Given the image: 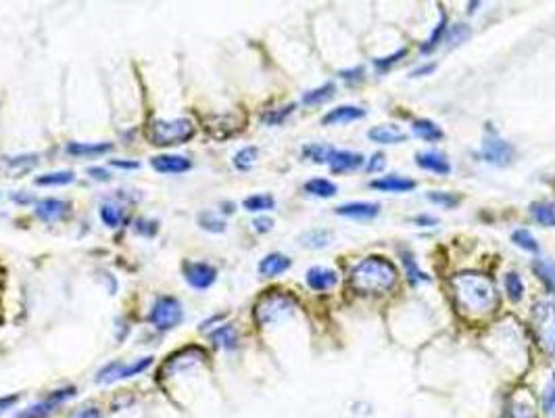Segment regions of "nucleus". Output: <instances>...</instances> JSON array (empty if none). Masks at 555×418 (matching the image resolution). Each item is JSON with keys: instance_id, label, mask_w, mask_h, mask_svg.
Masks as SVG:
<instances>
[{"instance_id": "nucleus-36", "label": "nucleus", "mask_w": 555, "mask_h": 418, "mask_svg": "<svg viewBox=\"0 0 555 418\" xmlns=\"http://www.w3.org/2000/svg\"><path fill=\"white\" fill-rule=\"evenodd\" d=\"M445 30H447V15H445V11H440V21L436 23V28H434L430 36H428L426 44L422 46V53H430L432 48H436V44L440 42V38H443Z\"/></svg>"}, {"instance_id": "nucleus-23", "label": "nucleus", "mask_w": 555, "mask_h": 418, "mask_svg": "<svg viewBox=\"0 0 555 418\" xmlns=\"http://www.w3.org/2000/svg\"><path fill=\"white\" fill-rule=\"evenodd\" d=\"M330 243H332L330 230L315 228V230H307L305 234H301V245L309 247V249H322V247H328Z\"/></svg>"}, {"instance_id": "nucleus-39", "label": "nucleus", "mask_w": 555, "mask_h": 418, "mask_svg": "<svg viewBox=\"0 0 555 418\" xmlns=\"http://www.w3.org/2000/svg\"><path fill=\"white\" fill-rule=\"evenodd\" d=\"M257 160V147H245L234 155V165L238 169H248Z\"/></svg>"}, {"instance_id": "nucleus-42", "label": "nucleus", "mask_w": 555, "mask_h": 418, "mask_svg": "<svg viewBox=\"0 0 555 418\" xmlns=\"http://www.w3.org/2000/svg\"><path fill=\"white\" fill-rule=\"evenodd\" d=\"M509 418H536L532 406H528L524 402H516L512 406V412H509Z\"/></svg>"}, {"instance_id": "nucleus-5", "label": "nucleus", "mask_w": 555, "mask_h": 418, "mask_svg": "<svg viewBox=\"0 0 555 418\" xmlns=\"http://www.w3.org/2000/svg\"><path fill=\"white\" fill-rule=\"evenodd\" d=\"M295 310H297L295 297H290L286 293H270V295H263L259 299V303L255 305V318L261 326H268V324L284 320Z\"/></svg>"}, {"instance_id": "nucleus-22", "label": "nucleus", "mask_w": 555, "mask_h": 418, "mask_svg": "<svg viewBox=\"0 0 555 418\" xmlns=\"http://www.w3.org/2000/svg\"><path fill=\"white\" fill-rule=\"evenodd\" d=\"M288 268H290V259L282 256V254H270L259 263V272L263 276H278V274L286 272Z\"/></svg>"}, {"instance_id": "nucleus-16", "label": "nucleus", "mask_w": 555, "mask_h": 418, "mask_svg": "<svg viewBox=\"0 0 555 418\" xmlns=\"http://www.w3.org/2000/svg\"><path fill=\"white\" fill-rule=\"evenodd\" d=\"M67 207H69V203H65L61 199H42L36 205V216L51 224V222L61 220L63 216L67 214Z\"/></svg>"}, {"instance_id": "nucleus-35", "label": "nucleus", "mask_w": 555, "mask_h": 418, "mask_svg": "<svg viewBox=\"0 0 555 418\" xmlns=\"http://www.w3.org/2000/svg\"><path fill=\"white\" fill-rule=\"evenodd\" d=\"M512 241H514L520 249L528 251V254H539V243H536V239L530 234V230H526V228L516 230V232L512 234Z\"/></svg>"}, {"instance_id": "nucleus-25", "label": "nucleus", "mask_w": 555, "mask_h": 418, "mask_svg": "<svg viewBox=\"0 0 555 418\" xmlns=\"http://www.w3.org/2000/svg\"><path fill=\"white\" fill-rule=\"evenodd\" d=\"M305 193L313 194V197H322V199H330L334 194L339 193L337 184L326 180V178H313L305 184Z\"/></svg>"}, {"instance_id": "nucleus-21", "label": "nucleus", "mask_w": 555, "mask_h": 418, "mask_svg": "<svg viewBox=\"0 0 555 418\" xmlns=\"http://www.w3.org/2000/svg\"><path fill=\"white\" fill-rule=\"evenodd\" d=\"M532 270L536 272L539 281L545 285V289L555 295V261L549 258H536L532 263Z\"/></svg>"}, {"instance_id": "nucleus-34", "label": "nucleus", "mask_w": 555, "mask_h": 418, "mask_svg": "<svg viewBox=\"0 0 555 418\" xmlns=\"http://www.w3.org/2000/svg\"><path fill=\"white\" fill-rule=\"evenodd\" d=\"M334 84H324V86H319V88H315V90H309L303 95V103L305 105H319V103H326L328 98L334 97Z\"/></svg>"}, {"instance_id": "nucleus-41", "label": "nucleus", "mask_w": 555, "mask_h": 418, "mask_svg": "<svg viewBox=\"0 0 555 418\" xmlns=\"http://www.w3.org/2000/svg\"><path fill=\"white\" fill-rule=\"evenodd\" d=\"M543 408L545 412H555V375L551 377V381L547 383L545 391H543Z\"/></svg>"}, {"instance_id": "nucleus-50", "label": "nucleus", "mask_w": 555, "mask_h": 418, "mask_svg": "<svg viewBox=\"0 0 555 418\" xmlns=\"http://www.w3.org/2000/svg\"><path fill=\"white\" fill-rule=\"evenodd\" d=\"M69 418H100V412L96 408H86V410H80V412L71 414Z\"/></svg>"}, {"instance_id": "nucleus-29", "label": "nucleus", "mask_w": 555, "mask_h": 418, "mask_svg": "<svg viewBox=\"0 0 555 418\" xmlns=\"http://www.w3.org/2000/svg\"><path fill=\"white\" fill-rule=\"evenodd\" d=\"M100 220L109 228H117L124 222V209L120 205H113V203H105L100 207Z\"/></svg>"}, {"instance_id": "nucleus-47", "label": "nucleus", "mask_w": 555, "mask_h": 418, "mask_svg": "<svg viewBox=\"0 0 555 418\" xmlns=\"http://www.w3.org/2000/svg\"><path fill=\"white\" fill-rule=\"evenodd\" d=\"M253 226H255L257 232H270V230L274 228V220H272V218H257V220L253 222Z\"/></svg>"}, {"instance_id": "nucleus-15", "label": "nucleus", "mask_w": 555, "mask_h": 418, "mask_svg": "<svg viewBox=\"0 0 555 418\" xmlns=\"http://www.w3.org/2000/svg\"><path fill=\"white\" fill-rule=\"evenodd\" d=\"M416 165L422 167V169H428V172H434V174H440V176H447L451 172V163L449 160L438 153V151H426V153H418L416 155Z\"/></svg>"}, {"instance_id": "nucleus-49", "label": "nucleus", "mask_w": 555, "mask_h": 418, "mask_svg": "<svg viewBox=\"0 0 555 418\" xmlns=\"http://www.w3.org/2000/svg\"><path fill=\"white\" fill-rule=\"evenodd\" d=\"M88 174L92 176L94 180H100V182H107V180L111 178L105 167H88Z\"/></svg>"}, {"instance_id": "nucleus-14", "label": "nucleus", "mask_w": 555, "mask_h": 418, "mask_svg": "<svg viewBox=\"0 0 555 418\" xmlns=\"http://www.w3.org/2000/svg\"><path fill=\"white\" fill-rule=\"evenodd\" d=\"M370 187L376 191H382V193H409V191L416 189V182L409 180V178L391 174V176H382L378 180H371Z\"/></svg>"}, {"instance_id": "nucleus-6", "label": "nucleus", "mask_w": 555, "mask_h": 418, "mask_svg": "<svg viewBox=\"0 0 555 418\" xmlns=\"http://www.w3.org/2000/svg\"><path fill=\"white\" fill-rule=\"evenodd\" d=\"M149 320L153 322L159 330H171L184 320L182 305L176 297H159L153 303V310L149 314Z\"/></svg>"}, {"instance_id": "nucleus-17", "label": "nucleus", "mask_w": 555, "mask_h": 418, "mask_svg": "<svg viewBox=\"0 0 555 418\" xmlns=\"http://www.w3.org/2000/svg\"><path fill=\"white\" fill-rule=\"evenodd\" d=\"M339 283V274L330 268L315 266L307 272V285L313 291H328Z\"/></svg>"}, {"instance_id": "nucleus-2", "label": "nucleus", "mask_w": 555, "mask_h": 418, "mask_svg": "<svg viewBox=\"0 0 555 418\" xmlns=\"http://www.w3.org/2000/svg\"><path fill=\"white\" fill-rule=\"evenodd\" d=\"M399 274L388 259L370 256L361 259L351 272L353 289L364 295H384L397 287Z\"/></svg>"}, {"instance_id": "nucleus-44", "label": "nucleus", "mask_w": 555, "mask_h": 418, "mask_svg": "<svg viewBox=\"0 0 555 418\" xmlns=\"http://www.w3.org/2000/svg\"><path fill=\"white\" fill-rule=\"evenodd\" d=\"M465 38H470V28L463 26V23H458V26L451 30V36H449L451 44H462Z\"/></svg>"}, {"instance_id": "nucleus-18", "label": "nucleus", "mask_w": 555, "mask_h": 418, "mask_svg": "<svg viewBox=\"0 0 555 418\" xmlns=\"http://www.w3.org/2000/svg\"><path fill=\"white\" fill-rule=\"evenodd\" d=\"M159 174H182L190 169V160L182 155H159L151 161Z\"/></svg>"}, {"instance_id": "nucleus-24", "label": "nucleus", "mask_w": 555, "mask_h": 418, "mask_svg": "<svg viewBox=\"0 0 555 418\" xmlns=\"http://www.w3.org/2000/svg\"><path fill=\"white\" fill-rule=\"evenodd\" d=\"M411 128H413V134L418 138H422L426 142H436V140L443 138V130L438 128L434 122H430V120H418V122H413Z\"/></svg>"}, {"instance_id": "nucleus-33", "label": "nucleus", "mask_w": 555, "mask_h": 418, "mask_svg": "<svg viewBox=\"0 0 555 418\" xmlns=\"http://www.w3.org/2000/svg\"><path fill=\"white\" fill-rule=\"evenodd\" d=\"M332 153H334V149L328 147V145H307L303 149V155L307 160L315 161V163H328L330 157H332Z\"/></svg>"}, {"instance_id": "nucleus-48", "label": "nucleus", "mask_w": 555, "mask_h": 418, "mask_svg": "<svg viewBox=\"0 0 555 418\" xmlns=\"http://www.w3.org/2000/svg\"><path fill=\"white\" fill-rule=\"evenodd\" d=\"M17 402H19V395H4V397H0V414L11 410Z\"/></svg>"}, {"instance_id": "nucleus-19", "label": "nucleus", "mask_w": 555, "mask_h": 418, "mask_svg": "<svg viewBox=\"0 0 555 418\" xmlns=\"http://www.w3.org/2000/svg\"><path fill=\"white\" fill-rule=\"evenodd\" d=\"M368 138L378 142V145H397V142H403L407 138V134L397 128L395 124H382V126L368 130Z\"/></svg>"}, {"instance_id": "nucleus-7", "label": "nucleus", "mask_w": 555, "mask_h": 418, "mask_svg": "<svg viewBox=\"0 0 555 418\" xmlns=\"http://www.w3.org/2000/svg\"><path fill=\"white\" fill-rule=\"evenodd\" d=\"M153 364V357H140L136 362H111L107 364L98 375H96V383H115V381H122V379H130V377H136L140 375L142 370H147L149 366Z\"/></svg>"}, {"instance_id": "nucleus-20", "label": "nucleus", "mask_w": 555, "mask_h": 418, "mask_svg": "<svg viewBox=\"0 0 555 418\" xmlns=\"http://www.w3.org/2000/svg\"><path fill=\"white\" fill-rule=\"evenodd\" d=\"M113 149V145L109 142H71L67 147V153L69 155H75V157H98V155H107L109 151Z\"/></svg>"}, {"instance_id": "nucleus-28", "label": "nucleus", "mask_w": 555, "mask_h": 418, "mask_svg": "<svg viewBox=\"0 0 555 418\" xmlns=\"http://www.w3.org/2000/svg\"><path fill=\"white\" fill-rule=\"evenodd\" d=\"M73 180H75L73 172H53V174L38 176L36 184L38 187H65V184H71Z\"/></svg>"}, {"instance_id": "nucleus-26", "label": "nucleus", "mask_w": 555, "mask_h": 418, "mask_svg": "<svg viewBox=\"0 0 555 418\" xmlns=\"http://www.w3.org/2000/svg\"><path fill=\"white\" fill-rule=\"evenodd\" d=\"M530 216H532L539 224L551 228V226H555V205L545 203V201L532 203V205H530Z\"/></svg>"}, {"instance_id": "nucleus-11", "label": "nucleus", "mask_w": 555, "mask_h": 418, "mask_svg": "<svg viewBox=\"0 0 555 418\" xmlns=\"http://www.w3.org/2000/svg\"><path fill=\"white\" fill-rule=\"evenodd\" d=\"M364 117H366V109L353 107V105H342V107H337V109L328 111V113L322 117V124H324V126H337V124L357 122V120H364Z\"/></svg>"}, {"instance_id": "nucleus-9", "label": "nucleus", "mask_w": 555, "mask_h": 418, "mask_svg": "<svg viewBox=\"0 0 555 418\" xmlns=\"http://www.w3.org/2000/svg\"><path fill=\"white\" fill-rule=\"evenodd\" d=\"M182 270H184V278L192 289H209L217 278L216 268L203 261H184Z\"/></svg>"}, {"instance_id": "nucleus-45", "label": "nucleus", "mask_w": 555, "mask_h": 418, "mask_svg": "<svg viewBox=\"0 0 555 418\" xmlns=\"http://www.w3.org/2000/svg\"><path fill=\"white\" fill-rule=\"evenodd\" d=\"M136 230L144 236H153L157 232V222L154 220H138L136 222Z\"/></svg>"}, {"instance_id": "nucleus-51", "label": "nucleus", "mask_w": 555, "mask_h": 418, "mask_svg": "<svg viewBox=\"0 0 555 418\" xmlns=\"http://www.w3.org/2000/svg\"><path fill=\"white\" fill-rule=\"evenodd\" d=\"M436 69V63H428V65H422V67H418V69H413L411 71V75L413 78H420V75H426V73H432Z\"/></svg>"}, {"instance_id": "nucleus-46", "label": "nucleus", "mask_w": 555, "mask_h": 418, "mask_svg": "<svg viewBox=\"0 0 555 418\" xmlns=\"http://www.w3.org/2000/svg\"><path fill=\"white\" fill-rule=\"evenodd\" d=\"M384 163H386V160H384V155H382V153H376V155H371L370 161H368V172H370V174L380 172V169L384 167Z\"/></svg>"}, {"instance_id": "nucleus-30", "label": "nucleus", "mask_w": 555, "mask_h": 418, "mask_svg": "<svg viewBox=\"0 0 555 418\" xmlns=\"http://www.w3.org/2000/svg\"><path fill=\"white\" fill-rule=\"evenodd\" d=\"M245 209L247 211H268V209H274L276 201L272 194H253V197H247L245 199Z\"/></svg>"}, {"instance_id": "nucleus-4", "label": "nucleus", "mask_w": 555, "mask_h": 418, "mask_svg": "<svg viewBox=\"0 0 555 418\" xmlns=\"http://www.w3.org/2000/svg\"><path fill=\"white\" fill-rule=\"evenodd\" d=\"M532 326L541 350L555 360V303L536 301L532 305Z\"/></svg>"}, {"instance_id": "nucleus-32", "label": "nucleus", "mask_w": 555, "mask_h": 418, "mask_svg": "<svg viewBox=\"0 0 555 418\" xmlns=\"http://www.w3.org/2000/svg\"><path fill=\"white\" fill-rule=\"evenodd\" d=\"M403 266H405V276L409 278L411 285H418V283H422V281H428V276L418 268L416 259H413V256H411L409 251L403 254Z\"/></svg>"}, {"instance_id": "nucleus-3", "label": "nucleus", "mask_w": 555, "mask_h": 418, "mask_svg": "<svg viewBox=\"0 0 555 418\" xmlns=\"http://www.w3.org/2000/svg\"><path fill=\"white\" fill-rule=\"evenodd\" d=\"M147 136L157 147H174L190 140L194 136V126L190 120H154Z\"/></svg>"}, {"instance_id": "nucleus-8", "label": "nucleus", "mask_w": 555, "mask_h": 418, "mask_svg": "<svg viewBox=\"0 0 555 418\" xmlns=\"http://www.w3.org/2000/svg\"><path fill=\"white\" fill-rule=\"evenodd\" d=\"M75 397V387H67V389H59L55 393H51L44 402L31 406L28 410L19 412L17 418H44L48 417L51 412H55V408H59L61 404H65L67 399Z\"/></svg>"}, {"instance_id": "nucleus-12", "label": "nucleus", "mask_w": 555, "mask_h": 418, "mask_svg": "<svg viewBox=\"0 0 555 418\" xmlns=\"http://www.w3.org/2000/svg\"><path fill=\"white\" fill-rule=\"evenodd\" d=\"M337 214L351 218V220H371L380 214V205L378 203H366V201H357V203H344L337 207Z\"/></svg>"}, {"instance_id": "nucleus-31", "label": "nucleus", "mask_w": 555, "mask_h": 418, "mask_svg": "<svg viewBox=\"0 0 555 418\" xmlns=\"http://www.w3.org/2000/svg\"><path fill=\"white\" fill-rule=\"evenodd\" d=\"M505 291H507V297L514 303L522 301V297H524V283H522V278L516 272L505 274Z\"/></svg>"}, {"instance_id": "nucleus-37", "label": "nucleus", "mask_w": 555, "mask_h": 418, "mask_svg": "<svg viewBox=\"0 0 555 418\" xmlns=\"http://www.w3.org/2000/svg\"><path fill=\"white\" fill-rule=\"evenodd\" d=\"M295 111V105H286V107H280V109H272V111H268V113H263V124H268V126H278V124H282L290 113Z\"/></svg>"}, {"instance_id": "nucleus-27", "label": "nucleus", "mask_w": 555, "mask_h": 418, "mask_svg": "<svg viewBox=\"0 0 555 418\" xmlns=\"http://www.w3.org/2000/svg\"><path fill=\"white\" fill-rule=\"evenodd\" d=\"M211 341L217 343V345H221V348H226V350H234L236 343H238V335H236L234 326L223 324V326H219V328H216L211 333Z\"/></svg>"}, {"instance_id": "nucleus-40", "label": "nucleus", "mask_w": 555, "mask_h": 418, "mask_svg": "<svg viewBox=\"0 0 555 418\" xmlns=\"http://www.w3.org/2000/svg\"><path fill=\"white\" fill-rule=\"evenodd\" d=\"M428 199L434 205H440V207H447V209H451L460 203V197H455L453 193H443V191H430Z\"/></svg>"}, {"instance_id": "nucleus-52", "label": "nucleus", "mask_w": 555, "mask_h": 418, "mask_svg": "<svg viewBox=\"0 0 555 418\" xmlns=\"http://www.w3.org/2000/svg\"><path fill=\"white\" fill-rule=\"evenodd\" d=\"M111 165H115V167H124V169H136V167H138L136 161H120V160H113L111 161Z\"/></svg>"}, {"instance_id": "nucleus-1", "label": "nucleus", "mask_w": 555, "mask_h": 418, "mask_svg": "<svg viewBox=\"0 0 555 418\" xmlns=\"http://www.w3.org/2000/svg\"><path fill=\"white\" fill-rule=\"evenodd\" d=\"M453 295L455 303L463 314L480 318L495 312L497 308V291L493 281L480 272H462L453 276Z\"/></svg>"}, {"instance_id": "nucleus-10", "label": "nucleus", "mask_w": 555, "mask_h": 418, "mask_svg": "<svg viewBox=\"0 0 555 418\" xmlns=\"http://www.w3.org/2000/svg\"><path fill=\"white\" fill-rule=\"evenodd\" d=\"M482 157L493 165H507L514 157V147L507 140H501L497 136H489L482 145Z\"/></svg>"}, {"instance_id": "nucleus-53", "label": "nucleus", "mask_w": 555, "mask_h": 418, "mask_svg": "<svg viewBox=\"0 0 555 418\" xmlns=\"http://www.w3.org/2000/svg\"><path fill=\"white\" fill-rule=\"evenodd\" d=\"M413 222L420 226H436V218H430V216H418V218H413Z\"/></svg>"}, {"instance_id": "nucleus-13", "label": "nucleus", "mask_w": 555, "mask_h": 418, "mask_svg": "<svg viewBox=\"0 0 555 418\" xmlns=\"http://www.w3.org/2000/svg\"><path fill=\"white\" fill-rule=\"evenodd\" d=\"M364 155L361 153H353V151H337L332 153L330 157V169L334 174H344V172H353V169H359L364 165Z\"/></svg>"}, {"instance_id": "nucleus-38", "label": "nucleus", "mask_w": 555, "mask_h": 418, "mask_svg": "<svg viewBox=\"0 0 555 418\" xmlns=\"http://www.w3.org/2000/svg\"><path fill=\"white\" fill-rule=\"evenodd\" d=\"M199 224L203 226L205 230H209V232H223L226 230V222L219 220L213 211H203L199 216Z\"/></svg>"}, {"instance_id": "nucleus-43", "label": "nucleus", "mask_w": 555, "mask_h": 418, "mask_svg": "<svg viewBox=\"0 0 555 418\" xmlns=\"http://www.w3.org/2000/svg\"><path fill=\"white\" fill-rule=\"evenodd\" d=\"M405 55H407V51H405V48H401V51H397V53H395V55H391V57H382V59H376V61H374V65H376V67H378L380 71H384V69H388L391 65L397 63V61H399L401 57H405Z\"/></svg>"}]
</instances>
